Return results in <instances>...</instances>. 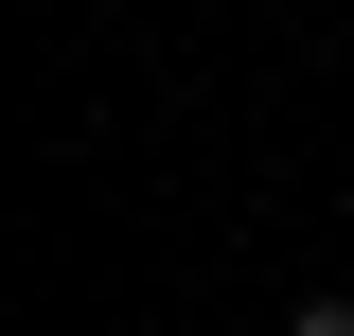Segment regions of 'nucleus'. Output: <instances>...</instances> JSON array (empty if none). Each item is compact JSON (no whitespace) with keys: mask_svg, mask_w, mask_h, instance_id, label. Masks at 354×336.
Instances as JSON below:
<instances>
[{"mask_svg":"<svg viewBox=\"0 0 354 336\" xmlns=\"http://www.w3.org/2000/svg\"><path fill=\"white\" fill-rule=\"evenodd\" d=\"M283 336H354V301H301V319H283Z\"/></svg>","mask_w":354,"mask_h":336,"instance_id":"obj_1","label":"nucleus"}]
</instances>
